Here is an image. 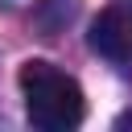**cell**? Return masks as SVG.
<instances>
[{
    "instance_id": "2",
    "label": "cell",
    "mask_w": 132,
    "mask_h": 132,
    "mask_svg": "<svg viewBox=\"0 0 132 132\" xmlns=\"http://www.w3.org/2000/svg\"><path fill=\"white\" fill-rule=\"evenodd\" d=\"M91 50L103 54V58H111V62H128V54H132V29L124 25V16L116 8H107V12L95 16V25H91Z\"/></svg>"
},
{
    "instance_id": "1",
    "label": "cell",
    "mask_w": 132,
    "mask_h": 132,
    "mask_svg": "<svg viewBox=\"0 0 132 132\" xmlns=\"http://www.w3.org/2000/svg\"><path fill=\"white\" fill-rule=\"evenodd\" d=\"M16 82H21L25 116H29L33 128H41V132H70V128L82 124V111H87L82 87L66 70H58L54 62L29 58L21 66V74H16Z\"/></svg>"
}]
</instances>
